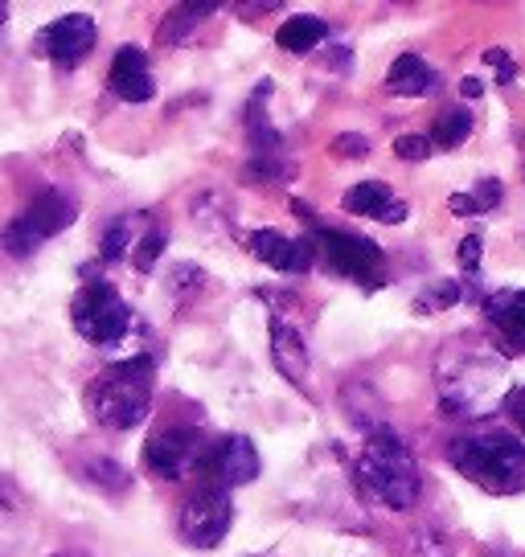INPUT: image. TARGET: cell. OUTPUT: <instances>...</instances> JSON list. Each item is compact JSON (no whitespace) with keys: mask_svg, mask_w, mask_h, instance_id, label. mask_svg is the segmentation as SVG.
<instances>
[{"mask_svg":"<svg viewBox=\"0 0 525 557\" xmlns=\"http://www.w3.org/2000/svg\"><path fill=\"white\" fill-rule=\"evenodd\" d=\"M436 385L443 418H489L492 410H505L513 394L505 357L489 345H464V341L439 352Z\"/></svg>","mask_w":525,"mask_h":557,"instance_id":"6da1fadb","label":"cell"},{"mask_svg":"<svg viewBox=\"0 0 525 557\" xmlns=\"http://www.w3.org/2000/svg\"><path fill=\"white\" fill-rule=\"evenodd\" d=\"M152 382L157 366L152 357H132L107 366L95 382L87 385V410L90 418L107 431H132L141 426L152 410Z\"/></svg>","mask_w":525,"mask_h":557,"instance_id":"7a4b0ae2","label":"cell"},{"mask_svg":"<svg viewBox=\"0 0 525 557\" xmlns=\"http://www.w3.org/2000/svg\"><path fill=\"white\" fill-rule=\"evenodd\" d=\"M357 480H362V487L374 500H382L394 512H406V508L419 505L423 471L415 463L411 447L390 426H378L366 438V447L357 455Z\"/></svg>","mask_w":525,"mask_h":557,"instance_id":"3957f363","label":"cell"},{"mask_svg":"<svg viewBox=\"0 0 525 557\" xmlns=\"http://www.w3.org/2000/svg\"><path fill=\"white\" fill-rule=\"evenodd\" d=\"M452 468L489 496H513L525 487V447L509 431H473L448 447Z\"/></svg>","mask_w":525,"mask_h":557,"instance_id":"277c9868","label":"cell"},{"mask_svg":"<svg viewBox=\"0 0 525 557\" xmlns=\"http://www.w3.org/2000/svg\"><path fill=\"white\" fill-rule=\"evenodd\" d=\"M74 213H78V209H74V197H66L62 189H41L34 201L4 226L0 243H4V250H9L13 259H29L37 246H46L50 238H58L62 230L71 226Z\"/></svg>","mask_w":525,"mask_h":557,"instance_id":"5b68a950","label":"cell"},{"mask_svg":"<svg viewBox=\"0 0 525 557\" xmlns=\"http://www.w3.org/2000/svg\"><path fill=\"white\" fill-rule=\"evenodd\" d=\"M313 246H316V259H325L329 271L337 275L353 278L357 287H382L386 283V255L378 250V243H369L362 234H350V230H313Z\"/></svg>","mask_w":525,"mask_h":557,"instance_id":"8992f818","label":"cell"},{"mask_svg":"<svg viewBox=\"0 0 525 557\" xmlns=\"http://www.w3.org/2000/svg\"><path fill=\"white\" fill-rule=\"evenodd\" d=\"M71 320L78 336L99 348H120L132 332V312L111 283H87L71 304Z\"/></svg>","mask_w":525,"mask_h":557,"instance_id":"52a82bcc","label":"cell"},{"mask_svg":"<svg viewBox=\"0 0 525 557\" xmlns=\"http://www.w3.org/2000/svg\"><path fill=\"white\" fill-rule=\"evenodd\" d=\"M234 524V505H230V492L222 487H197L190 500L176 512V537L193 545V549H213L222 545Z\"/></svg>","mask_w":525,"mask_h":557,"instance_id":"ba28073f","label":"cell"},{"mask_svg":"<svg viewBox=\"0 0 525 557\" xmlns=\"http://www.w3.org/2000/svg\"><path fill=\"white\" fill-rule=\"evenodd\" d=\"M206 455H210V447H206L197 426H164L148 438L144 463L160 480H190L193 471L206 468Z\"/></svg>","mask_w":525,"mask_h":557,"instance_id":"9c48e42d","label":"cell"},{"mask_svg":"<svg viewBox=\"0 0 525 557\" xmlns=\"http://www.w3.org/2000/svg\"><path fill=\"white\" fill-rule=\"evenodd\" d=\"M95 41H99V29H95V21L87 13H66V17L50 21L41 34L34 37V53L41 58H50L53 66H78L90 50H95Z\"/></svg>","mask_w":525,"mask_h":557,"instance_id":"30bf717a","label":"cell"},{"mask_svg":"<svg viewBox=\"0 0 525 557\" xmlns=\"http://www.w3.org/2000/svg\"><path fill=\"white\" fill-rule=\"evenodd\" d=\"M259 451H255V443L246 435H230L222 438L218 447H210V455H206V475H210L213 487H222V492H230V487H243L251 484V480H259Z\"/></svg>","mask_w":525,"mask_h":557,"instance_id":"8fae6325","label":"cell"},{"mask_svg":"<svg viewBox=\"0 0 525 557\" xmlns=\"http://www.w3.org/2000/svg\"><path fill=\"white\" fill-rule=\"evenodd\" d=\"M246 250L259 262H267V267L283 271V275H304L316 262L313 238H296V243H292V238H283L280 230H255V234L246 238Z\"/></svg>","mask_w":525,"mask_h":557,"instance_id":"7c38bea8","label":"cell"},{"mask_svg":"<svg viewBox=\"0 0 525 557\" xmlns=\"http://www.w3.org/2000/svg\"><path fill=\"white\" fill-rule=\"evenodd\" d=\"M107 87L123 103H148L157 95L152 70H148V53L136 50V46H120L115 58H111V70H107Z\"/></svg>","mask_w":525,"mask_h":557,"instance_id":"4fadbf2b","label":"cell"},{"mask_svg":"<svg viewBox=\"0 0 525 557\" xmlns=\"http://www.w3.org/2000/svg\"><path fill=\"white\" fill-rule=\"evenodd\" d=\"M485 315H489L492 332H497L509 348L525 352V287L492 292V296L485 299Z\"/></svg>","mask_w":525,"mask_h":557,"instance_id":"5bb4252c","label":"cell"},{"mask_svg":"<svg viewBox=\"0 0 525 557\" xmlns=\"http://www.w3.org/2000/svg\"><path fill=\"white\" fill-rule=\"evenodd\" d=\"M345 209L357 213V218L386 222V226H399L406 218V201H399L382 181H362V185H353V189L345 193Z\"/></svg>","mask_w":525,"mask_h":557,"instance_id":"9a60e30c","label":"cell"},{"mask_svg":"<svg viewBox=\"0 0 525 557\" xmlns=\"http://www.w3.org/2000/svg\"><path fill=\"white\" fill-rule=\"evenodd\" d=\"M271 361H276V369L288 382L304 385V377H308V348H304V336L296 329H288L283 320L271 324Z\"/></svg>","mask_w":525,"mask_h":557,"instance_id":"2e32d148","label":"cell"},{"mask_svg":"<svg viewBox=\"0 0 525 557\" xmlns=\"http://www.w3.org/2000/svg\"><path fill=\"white\" fill-rule=\"evenodd\" d=\"M436 70L423 62L419 53H403L390 74H386V90L390 95H403V99H419V95H431L436 90Z\"/></svg>","mask_w":525,"mask_h":557,"instance_id":"e0dca14e","label":"cell"},{"mask_svg":"<svg viewBox=\"0 0 525 557\" xmlns=\"http://www.w3.org/2000/svg\"><path fill=\"white\" fill-rule=\"evenodd\" d=\"M329 37V21L320 17H292L280 25V34H276V46L288 53H313L320 41Z\"/></svg>","mask_w":525,"mask_h":557,"instance_id":"ac0fdd59","label":"cell"},{"mask_svg":"<svg viewBox=\"0 0 525 557\" xmlns=\"http://www.w3.org/2000/svg\"><path fill=\"white\" fill-rule=\"evenodd\" d=\"M78 475H83L90 487L107 492V496H123V492L132 487V475H127L115 459H107V455H87L83 468H78Z\"/></svg>","mask_w":525,"mask_h":557,"instance_id":"d6986e66","label":"cell"},{"mask_svg":"<svg viewBox=\"0 0 525 557\" xmlns=\"http://www.w3.org/2000/svg\"><path fill=\"white\" fill-rule=\"evenodd\" d=\"M473 136V115L464 111V107H448V111H439L436 115V127H431V144L436 148H460L464 139Z\"/></svg>","mask_w":525,"mask_h":557,"instance_id":"ffe728a7","label":"cell"},{"mask_svg":"<svg viewBox=\"0 0 525 557\" xmlns=\"http://www.w3.org/2000/svg\"><path fill=\"white\" fill-rule=\"evenodd\" d=\"M501 206V181H480L473 193H455L452 201H448V209L452 213H489V209Z\"/></svg>","mask_w":525,"mask_h":557,"instance_id":"44dd1931","label":"cell"},{"mask_svg":"<svg viewBox=\"0 0 525 557\" xmlns=\"http://www.w3.org/2000/svg\"><path fill=\"white\" fill-rule=\"evenodd\" d=\"M213 13H218L213 4H181V9H173L169 21L160 25V41H181L193 25H202V17H213Z\"/></svg>","mask_w":525,"mask_h":557,"instance_id":"7402d4cb","label":"cell"},{"mask_svg":"<svg viewBox=\"0 0 525 557\" xmlns=\"http://www.w3.org/2000/svg\"><path fill=\"white\" fill-rule=\"evenodd\" d=\"M99 250H103L107 262H120L127 250H136V238H132V218L127 213H120L111 226H107L103 243H99Z\"/></svg>","mask_w":525,"mask_h":557,"instance_id":"603a6c76","label":"cell"},{"mask_svg":"<svg viewBox=\"0 0 525 557\" xmlns=\"http://www.w3.org/2000/svg\"><path fill=\"white\" fill-rule=\"evenodd\" d=\"M455 299H460V283L455 278H443V283H431L427 292L419 296V312H439V308H452Z\"/></svg>","mask_w":525,"mask_h":557,"instance_id":"cb8c5ba5","label":"cell"},{"mask_svg":"<svg viewBox=\"0 0 525 557\" xmlns=\"http://www.w3.org/2000/svg\"><path fill=\"white\" fill-rule=\"evenodd\" d=\"M160 250H164V230L148 222L144 238L136 243V250H132V259H136V267H141V271H152V262L160 259Z\"/></svg>","mask_w":525,"mask_h":557,"instance_id":"d4e9b609","label":"cell"},{"mask_svg":"<svg viewBox=\"0 0 525 557\" xmlns=\"http://www.w3.org/2000/svg\"><path fill=\"white\" fill-rule=\"evenodd\" d=\"M431 136H399L394 139V157L399 160H427L431 157Z\"/></svg>","mask_w":525,"mask_h":557,"instance_id":"484cf974","label":"cell"},{"mask_svg":"<svg viewBox=\"0 0 525 557\" xmlns=\"http://www.w3.org/2000/svg\"><path fill=\"white\" fill-rule=\"evenodd\" d=\"M333 152L337 157H345V160H362L369 152V139L366 136H337Z\"/></svg>","mask_w":525,"mask_h":557,"instance_id":"4316f807","label":"cell"},{"mask_svg":"<svg viewBox=\"0 0 525 557\" xmlns=\"http://www.w3.org/2000/svg\"><path fill=\"white\" fill-rule=\"evenodd\" d=\"M485 62H489V66H497V74H501V83H505V87L517 78V62H513L505 50H489V53H485Z\"/></svg>","mask_w":525,"mask_h":557,"instance_id":"83f0119b","label":"cell"},{"mask_svg":"<svg viewBox=\"0 0 525 557\" xmlns=\"http://www.w3.org/2000/svg\"><path fill=\"white\" fill-rule=\"evenodd\" d=\"M480 234H468V238H464V243H460V267H464V271H476V267H480Z\"/></svg>","mask_w":525,"mask_h":557,"instance_id":"f1b7e54d","label":"cell"},{"mask_svg":"<svg viewBox=\"0 0 525 557\" xmlns=\"http://www.w3.org/2000/svg\"><path fill=\"white\" fill-rule=\"evenodd\" d=\"M505 414L513 418V426L525 435V385H517L513 394H509V401H505Z\"/></svg>","mask_w":525,"mask_h":557,"instance_id":"f546056e","label":"cell"},{"mask_svg":"<svg viewBox=\"0 0 525 557\" xmlns=\"http://www.w3.org/2000/svg\"><path fill=\"white\" fill-rule=\"evenodd\" d=\"M460 90H464V95H468V99H480V78H464V83H460Z\"/></svg>","mask_w":525,"mask_h":557,"instance_id":"4dcf8cb0","label":"cell"},{"mask_svg":"<svg viewBox=\"0 0 525 557\" xmlns=\"http://www.w3.org/2000/svg\"><path fill=\"white\" fill-rule=\"evenodd\" d=\"M4 21H9V4H0V25H4Z\"/></svg>","mask_w":525,"mask_h":557,"instance_id":"1f68e13d","label":"cell"}]
</instances>
